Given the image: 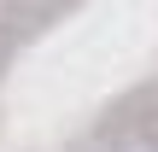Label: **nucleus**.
Segmentation results:
<instances>
[{
	"mask_svg": "<svg viewBox=\"0 0 158 152\" xmlns=\"http://www.w3.org/2000/svg\"><path fill=\"white\" fill-rule=\"evenodd\" d=\"M106 152H158V100H129L100 129Z\"/></svg>",
	"mask_w": 158,
	"mask_h": 152,
	"instance_id": "1",
	"label": "nucleus"
}]
</instances>
